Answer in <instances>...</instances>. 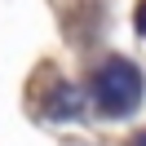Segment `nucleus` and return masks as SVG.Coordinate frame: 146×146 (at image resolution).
<instances>
[{"label": "nucleus", "mask_w": 146, "mask_h": 146, "mask_svg": "<svg viewBox=\"0 0 146 146\" xmlns=\"http://www.w3.org/2000/svg\"><path fill=\"white\" fill-rule=\"evenodd\" d=\"M93 98H98V106L106 111V115H124V111H133L137 102H142V75H137V66L128 62V58H111V62H102L98 80H93Z\"/></svg>", "instance_id": "nucleus-1"}, {"label": "nucleus", "mask_w": 146, "mask_h": 146, "mask_svg": "<svg viewBox=\"0 0 146 146\" xmlns=\"http://www.w3.org/2000/svg\"><path fill=\"white\" fill-rule=\"evenodd\" d=\"M137 31L146 36V0H142V9H137Z\"/></svg>", "instance_id": "nucleus-2"}, {"label": "nucleus", "mask_w": 146, "mask_h": 146, "mask_svg": "<svg viewBox=\"0 0 146 146\" xmlns=\"http://www.w3.org/2000/svg\"><path fill=\"white\" fill-rule=\"evenodd\" d=\"M133 146H146V133H137V137H133Z\"/></svg>", "instance_id": "nucleus-3"}]
</instances>
